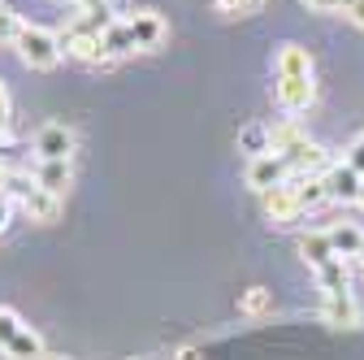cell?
Masks as SVG:
<instances>
[{
    "instance_id": "8",
    "label": "cell",
    "mask_w": 364,
    "mask_h": 360,
    "mask_svg": "<svg viewBox=\"0 0 364 360\" xmlns=\"http://www.w3.org/2000/svg\"><path fill=\"white\" fill-rule=\"evenodd\" d=\"M273 78H312V53L304 43H282L273 53Z\"/></svg>"
},
{
    "instance_id": "9",
    "label": "cell",
    "mask_w": 364,
    "mask_h": 360,
    "mask_svg": "<svg viewBox=\"0 0 364 360\" xmlns=\"http://www.w3.org/2000/svg\"><path fill=\"white\" fill-rule=\"evenodd\" d=\"M273 96H278V105L287 113H304L316 100V87H312V78H278L273 83Z\"/></svg>"
},
{
    "instance_id": "13",
    "label": "cell",
    "mask_w": 364,
    "mask_h": 360,
    "mask_svg": "<svg viewBox=\"0 0 364 360\" xmlns=\"http://www.w3.org/2000/svg\"><path fill=\"white\" fill-rule=\"evenodd\" d=\"M239 152L252 161V157H264V152H273V126H264V122H252V126H243L239 130Z\"/></svg>"
},
{
    "instance_id": "7",
    "label": "cell",
    "mask_w": 364,
    "mask_h": 360,
    "mask_svg": "<svg viewBox=\"0 0 364 360\" xmlns=\"http://www.w3.org/2000/svg\"><path fill=\"white\" fill-rule=\"evenodd\" d=\"M321 183H326V196L338 200V204H360V183H364V174H355L347 161L343 165H330L321 174Z\"/></svg>"
},
{
    "instance_id": "29",
    "label": "cell",
    "mask_w": 364,
    "mask_h": 360,
    "mask_svg": "<svg viewBox=\"0 0 364 360\" xmlns=\"http://www.w3.org/2000/svg\"><path fill=\"white\" fill-rule=\"evenodd\" d=\"M360 204H364V183H360Z\"/></svg>"
},
{
    "instance_id": "21",
    "label": "cell",
    "mask_w": 364,
    "mask_h": 360,
    "mask_svg": "<svg viewBox=\"0 0 364 360\" xmlns=\"http://www.w3.org/2000/svg\"><path fill=\"white\" fill-rule=\"evenodd\" d=\"M22 26H26V22H22L14 9H5V5H0V48H5V43H18Z\"/></svg>"
},
{
    "instance_id": "14",
    "label": "cell",
    "mask_w": 364,
    "mask_h": 360,
    "mask_svg": "<svg viewBox=\"0 0 364 360\" xmlns=\"http://www.w3.org/2000/svg\"><path fill=\"white\" fill-rule=\"evenodd\" d=\"M326 235H330V248H334V256H338V260H347V256H360V252H364V231H360V226H351V221H343V226H330Z\"/></svg>"
},
{
    "instance_id": "12",
    "label": "cell",
    "mask_w": 364,
    "mask_h": 360,
    "mask_svg": "<svg viewBox=\"0 0 364 360\" xmlns=\"http://www.w3.org/2000/svg\"><path fill=\"white\" fill-rule=\"evenodd\" d=\"M100 43H105V57H109V61H117V57H126V53H139V48H134V35H130V22H126V18H113V22L100 31Z\"/></svg>"
},
{
    "instance_id": "1",
    "label": "cell",
    "mask_w": 364,
    "mask_h": 360,
    "mask_svg": "<svg viewBox=\"0 0 364 360\" xmlns=\"http://www.w3.org/2000/svg\"><path fill=\"white\" fill-rule=\"evenodd\" d=\"M14 48H18L22 65H31V70H57V65H61V57H65L61 35H57V31H48V26H35V22H26V26H22V35H18Z\"/></svg>"
},
{
    "instance_id": "20",
    "label": "cell",
    "mask_w": 364,
    "mask_h": 360,
    "mask_svg": "<svg viewBox=\"0 0 364 360\" xmlns=\"http://www.w3.org/2000/svg\"><path fill=\"white\" fill-rule=\"evenodd\" d=\"M22 330H26V326H22L18 312H14V308H0V351H5V347H9Z\"/></svg>"
},
{
    "instance_id": "10",
    "label": "cell",
    "mask_w": 364,
    "mask_h": 360,
    "mask_svg": "<svg viewBox=\"0 0 364 360\" xmlns=\"http://www.w3.org/2000/svg\"><path fill=\"white\" fill-rule=\"evenodd\" d=\"M61 196H53V191H43V187H31L26 196H22V213L31 217V221H39V226H53V221H61Z\"/></svg>"
},
{
    "instance_id": "11",
    "label": "cell",
    "mask_w": 364,
    "mask_h": 360,
    "mask_svg": "<svg viewBox=\"0 0 364 360\" xmlns=\"http://www.w3.org/2000/svg\"><path fill=\"white\" fill-rule=\"evenodd\" d=\"M74 183V169L70 161H35V187L53 191V196H65Z\"/></svg>"
},
{
    "instance_id": "5",
    "label": "cell",
    "mask_w": 364,
    "mask_h": 360,
    "mask_svg": "<svg viewBox=\"0 0 364 360\" xmlns=\"http://www.w3.org/2000/svg\"><path fill=\"white\" fill-rule=\"evenodd\" d=\"M61 43H65V57H74V61H87V65H109L105 43H100V31H91L87 22H78Z\"/></svg>"
},
{
    "instance_id": "4",
    "label": "cell",
    "mask_w": 364,
    "mask_h": 360,
    "mask_svg": "<svg viewBox=\"0 0 364 360\" xmlns=\"http://www.w3.org/2000/svg\"><path fill=\"white\" fill-rule=\"evenodd\" d=\"M291 178V165L282 152H264V157H252L247 161V187L252 191H269V187H278Z\"/></svg>"
},
{
    "instance_id": "24",
    "label": "cell",
    "mask_w": 364,
    "mask_h": 360,
    "mask_svg": "<svg viewBox=\"0 0 364 360\" xmlns=\"http://www.w3.org/2000/svg\"><path fill=\"white\" fill-rule=\"evenodd\" d=\"M304 5L316 14H338V9H347V0H304Z\"/></svg>"
},
{
    "instance_id": "23",
    "label": "cell",
    "mask_w": 364,
    "mask_h": 360,
    "mask_svg": "<svg viewBox=\"0 0 364 360\" xmlns=\"http://www.w3.org/2000/svg\"><path fill=\"white\" fill-rule=\"evenodd\" d=\"M343 161H347L355 174H364V139H355V144L347 148V157H343Z\"/></svg>"
},
{
    "instance_id": "15",
    "label": "cell",
    "mask_w": 364,
    "mask_h": 360,
    "mask_svg": "<svg viewBox=\"0 0 364 360\" xmlns=\"http://www.w3.org/2000/svg\"><path fill=\"white\" fill-rule=\"evenodd\" d=\"M299 256H304L312 269H326L330 260H338V256H334V248H330V235H326V231L304 235V239H299Z\"/></svg>"
},
{
    "instance_id": "3",
    "label": "cell",
    "mask_w": 364,
    "mask_h": 360,
    "mask_svg": "<svg viewBox=\"0 0 364 360\" xmlns=\"http://www.w3.org/2000/svg\"><path fill=\"white\" fill-rule=\"evenodd\" d=\"M260 208H264L269 221H291V217H299V213H304V204H299V183H295V178H287V183L260 191Z\"/></svg>"
},
{
    "instance_id": "27",
    "label": "cell",
    "mask_w": 364,
    "mask_h": 360,
    "mask_svg": "<svg viewBox=\"0 0 364 360\" xmlns=\"http://www.w3.org/2000/svg\"><path fill=\"white\" fill-rule=\"evenodd\" d=\"M9 126V92H5V83H0V130Z\"/></svg>"
},
{
    "instance_id": "16",
    "label": "cell",
    "mask_w": 364,
    "mask_h": 360,
    "mask_svg": "<svg viewBox=\"0 0 364 360\" xmlns=\"http://www.w3.org/2000/svg\"><path fill=\"white\" fill-rule=\"evenodd\" d=\"M326 322L330 326H355L360 322V308H355L351 291H330L326 295Z\"/></svg>"
},
{
    "instance_id": "25",
    "label": "cell",
    "mask_w": 364,
    "mask_h": 360,
    "mask_svg": "<svg viewBox=\"0 0 364 360\" xmlns=\"http://www.w3.org/2000/svg\"><path fill=\"white\" fill-rule=\"evenodd\" d=\"M9 213H14V196H9L5 187H0V231L9 226Z\"/></svg>"
},
{
    "instance_id": "26",
    "label": "cell",
    "mask_w": 364,
    "mask_h": 360,
    "mask_svg": "<svg viewBox=\"0 0 364 360\" xmlns=\"http://www.w3.org/2000/svg\"><path fill=\"white\" fill-rule=\"evenodd\" d=\"M355 26H364V0H347V9H343Z\"/></svg>"
},
{
    "instance_id": "6",
    "label": "cell",
    "mask_w": 364,
    "mask_h": 360,
    "mask_svg": "<svg viewBox=\"0 0 364 360\" xmlns=\"http://www.w3.org/2000/svg\"><path fill=\"white\" fill-rule=\"evenodd\" d=\"M126 22H130V35H134V48H139V53H152V48H161V43H165V35H169L165 18H161L156 9H139V14H130Z\"/></svg>"
},
{
    "instance_id": "18",
    "label": "cell",
    "mask_w": 364,
    "mask_h": 360,
    "mask_svg": "<svg viewBox=\"0 0 364 360\" xmlns=\"http://www.w3.org/2000/svg\"><path fill=\"white\" fill-rule=\"evenodd\" d=\"M5 356H9V360H43V339H39L35 330H22V334L5 347Z\"/></svg>"
},
{
    "instance_id": "22",
    "label": "cell",
    "mask_w": 364,
    "mask_h": 360,
    "mask_svg": "<svg viewBox=\"0 0 364 360\" xmlns=\"http://www.w3.org/2000/svg\"><path fill=\"white\" fill-rule=\"evenodd\" d=\"M264 5V0H217V9L225 14V18H247V14H256Z\"/></svg>"
},
{
    "instance_id": "30",
    "label": "cell",
    "mask_w": 364,
    "mask_h": 360,
    "mask_svg": "<svg viewBox=\"0 0 364 360\" xmlns=\"http://www.w3.org/2000/svg\"><path fill=\"white\" fill-rule=\"evenodd\" d=\"M70 5H78V0H70Z\"/></svg>"
},
{
    "instance_id": "28",
    "label": "cell",
    "mask_w": 364,
    "mask_h": 360,
    "mask_svg": "<svg viewBox=\"0 0 364 360\" xmlns=\"http://www.w3.org/2000/svg\"><path fill=\"white\" fill-rule=\"evenodd\" d=\"M43 360H65V356H43Z\"/></svg>"
},
{
    "instance_id": "17",
    "label": "cell",
    "mask_w": 364,
    "mask_h": 360,
    "mask_svg": "<svg viewBox=\"0 0 364 360\" xmlns=\"http://www.w3.org/2000/svg\"><path fill=\"white\" fill-rule=\"evenodd\" d=\"M239 312L243 317H264V312H273V291H264V287L239 291Z\"/></svg>"
},
{
    "instance_id": "19",
    "label": "cell",
    "mask_w": 364,
    "mask_h": 360,
    "mask_svg": "<svg viewBox=\"0 0 364 360\" xmlns=\"http://www.w3.org/2000/svg\"><path fill=\"white\" fill-rule=\"evenodd\" d=\"M316 278H321V291L330 295V291H347V269H343V260H330L326 269H316Z\"/></svg>"
},
{
    "instance_id": "2",
    "label": "cell",
    "mask_w": 364,
    "mask_h": 360,
    "mask_svg": "<svg viewBox=\"0 0 364 360\" xmlns=\"http://www.w3.org/2000/svg\"><path fill=\"white\" fill-rule=\"evenodd\" d=\"M74 157V130L65 122H43L35 130V161H70Z\"/></svg>"
}]
</instances>
